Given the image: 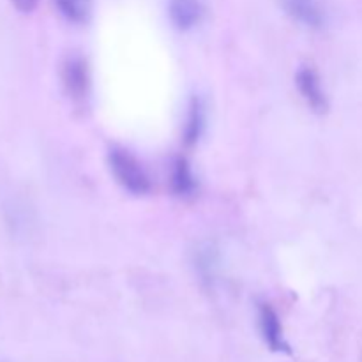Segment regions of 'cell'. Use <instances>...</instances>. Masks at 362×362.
Wrapping results in <instances>:
<instances>
[{"label": "cell", "instance_id": "cell-1", "mask_svg": "<svg viewBox=\"0 0 362 362\" xmlns=\"http://www.w3.org/2000/svg\"><path fill=\"white\" fill-rule=\"evenodd\" d=\"M108 165L117 184L134 197H144L152 189V180L136 156L120 147L110 148Z\"/></svg>", "mask_w": 362, "mask_h": 362}, {"label": "cell", "instance_id": "cell-2", "mask_svg": "<svg viewBox=\"0 0 362 362\" xmlns=\"http://www.w3.org/2000/svg\"><path fill=\"white\" fill-rule=\"evenodd\" d=\"M62 85L73 101L81 103L90 94V67L85 57L71 55L62 64Z\"/></svg>", "mask_w": 362, "mask_h": 362}, {"label": "cell", "instance_id": "cell-3", "mask_svg": "<svg viewBox=\"0 0 362 362\" xmlns=\"http://www.w3.org/2000/svg\"><path fill=\"white\" fill-rule=\"evenodd\" d=\"M297 88H299L300 95L306 101V105L313 110L315 113H325L329 108L327 95H325L324 87H322V80L318 76L317 71L310 66H304L297 71L296 76Z\"/></svg>", "mask_w": 362, "mask_h": 362}, {"label": "cell", "instance_id": "cell-4", "mask_svg": "<svg viewBox=\"0 0 362 362\" xmlns=\"http://www.w3.org/2000/svg\"><path fill=\"white\" fill-rule=\"evenodd\" d=\"M258 325H260V332L265 345L272 352H288L290 349L286 345L285 336H283L281 320H279L274 308L269 306V304H260V308H258Z\"/></svg>", "mask_w": 362, "mask_h": 362}, {"label": "cell", "instance_id": "cell-5", "mask_svg": "<svg viewBox=\"0 0 362 362\" xmlns=\"http://www.w3.org/2000/svg\"><path fill=\"white\" fill-rule=\"evenodd\" d=\"M283 6L288 16L303 27L313 28V30L324 27L325 13L318 0H283Z\"/></svg>", "mask_w": 362, "mask_h": 362}, {"label": "cell", "instance_id": "cell-6", "mask_svg": "<svg viewBox=\"0 0 362 362\" xmlns=\"http://www.w3.org/2000/svg\"><path fill=\"white\" fill-rule=\"evenodd\" d=\"M168 16L177 30H191L204 16V6L200 0H170Z\"/></svg>", "mask_w": 362, "mask_h": 362}, {"label": "cell", "instance_id": "cell-7", "mask_svg": "<svg viewBox=\"0 0 362 362\" xmlns=\"http://www.w3.org/2000/svg\"><path fill=\"white\" fill-rule=\"evenodd\" d=\"M205 126H207V106H205L204 99L193 95L189 106H187L186 124H184V145L186 147H194L202 138V134H204Z\"/></svg>", "mask_w": 362, "mask_h": 362}, {"label": "cell", "instance_id": "cell-8", "mask_svg": "<svg viewBox=\"0 0 362 362\" xmlns=\"http://www.w3.org/2000/svg\"><path fill=\"white\" fill-rule=\"evenodd\" d=\"M170 186H172L173 194L179 198L194 197V193L198 191V180L186 158H177L173 161Z\"/></svg>", "mask_w": 362, "mask_h": 362}, {"label": "cell", "instance_id": "cell-9", "mask_svg": "<svg viewBox=\"0 0 362 362\" xmlns=\"http://www.w3.org/2000/svg\"><path fill=\"white\" fill-rule=\"evenodd\" d=\"M194 267L202 281L212 285L219 272V253L212 244H205L194 255Z\"/></svg>", "mask_w": 362, "mask_h": 362}, {"label": "cell", "instance_id": "cell-10", "mask_svg": "<svg viewBox=\"0 0 362 362\" xmlns=\"http://www.w3.org/2000/svg\"><path fill=\"white\" fill-rule=\"evenodd\" d=\"M57 11L66 18L69 23L83 25L90 20L92 0H53Z\"/></svg>", "mask_w": 362, "mask_h": 362}, {"label": "cell", "instance_id": "cell-11", "mask_svg": "<svg viewBox=\"0 0 362 362\" xmlns=\"http://www.w3.org/2000/svg\"><path fill=\"white\" fill-rule=\"evenodd\" d=\"M11 4H13L20 13H32V11L37 7L39 0H11Z\"/></svg>", "mask_w": 362, "mask_h": 362}]
</instances>
